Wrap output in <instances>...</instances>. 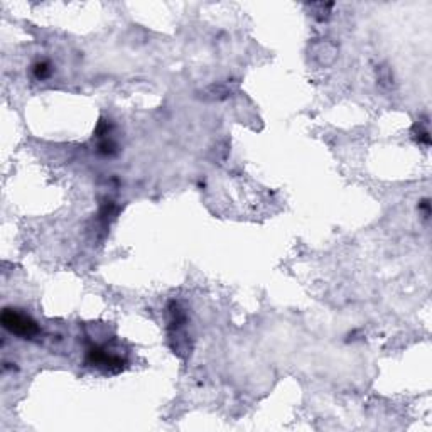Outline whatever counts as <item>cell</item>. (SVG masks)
Instances as JSON below:
<instances>
[{"label": "cell", "instance_id": "cell-1", "mask_svg": "<svg viewBox=\"0 0 432 432\" xmlns=\"http://www.w3.org/2000/svg\"><path fill=\"white\" fill-rule=\"evenodd\" d=\"M0 321H2V326L6 328L8 332H12V335L19 336V338L23 340H31L39 332L37 323L34 321L31 316H28V314L20 313V311L17 309H4Z\"/></svg>", "mask_w": 432, "mask_h": 432}, {"label": "cell", "instance_id": "cell-2", "mask_svg": "<svg viewBox=\"0 0 432 432\" xmlns=\"http://www.w3.org/2000/svg\"><path fill=\"white\" fill-rule=\"evenodd\" d=\"M88 360L90 365L98 366V368H105L112 373H116L124 368L125 361L119 355H114V353H108L105 348H92L88 352Z\"/></svg>", "mask_w": 432, "mask_h": 432}, {"label": "cell", "instance_id": "cell-3", "mask_svg": "<svg viewBox=\"0 0 432 432\" xmlns=\"http://www.w3.org/2000/svg\"><path fill=\"white\" fill-rule=\"evenodd\" d=\"M51 70H49V64L47 63H37L36 66H34V75H36V78H39V80H44V78L49 75Z\"/></svg>", "mask_w": 432, "mask_h": 432}]
</instances>
